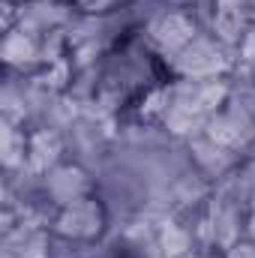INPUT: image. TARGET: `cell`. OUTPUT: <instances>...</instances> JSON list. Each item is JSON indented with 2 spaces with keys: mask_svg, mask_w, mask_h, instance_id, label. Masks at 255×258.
I'll list each match as a JSON object with an SVG mask.
<instances>
[{
  "mask_svg": "<svg viewBox=\"0 0 255 258\" xmlns=\"http://www.w3.org/2000/svg\"><path fill=\"white\" fill-rule=\"evenodd\" d=\"M102 258H141L138 252H132V249H114V252H108V255Z\"/></svg>",
  "mask_w": 255,
  "mask_h": 258,
  "instance_id": "6da1fadb",
  "label": "cell"
}]
</instances>
